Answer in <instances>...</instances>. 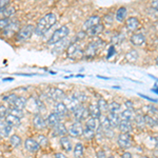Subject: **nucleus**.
<instances>
[{
    "instance_id": "obj_1",
    "label": "nucleus",
    "mask_w": 158,
    "mask_h": 158,
    "mask_svg": "<svg viewBox=\"0 0 158 158\" xmlns=\"http://www.w3.org/2000/svg\"><path fill=\"white\" fill-rule=\"evenodd\" d=\"M56 21H57V16L55 14H53V13L47 14L38 21L37 25L35 27V33L37 35H40V36L45 34L56 23Z\"/></svg>"
},
{
    "instance_id": "obj_2",
    "label": "nucleus",
    "mask_w": 158,
    "mask_h": 158,
    "mask_svg": "<svg viewBox=\"0 0 158 158\" xmlns=\"http://www.w3.org/2000/svg\"><path fill=\"white\" fill-rule=\"evenodd\" d=\"M103 47H104V42L101 39H96L94 41L90 42L85 51V57L86 59L94 58L97 55L98 52H100L103 49Z\"/></svg>"
},
{
    "instance_id": "obj_3",
    "label": "nucleus",
    "mask_w": 158,
    "mask_h": 158,
    "mask_svg": "<svg viewBox=\"0 0 158 158\" xmlns=\"http://www.w3.org/2000/svg\"><path fill=\"white\" fill-rule=\"evenodd\" d=\"M69 34H70V29H69L68 27H61L60 29H58L57 31H55V32L53 33L51 38L48 40V44H50V45L57 44L61 40L67 38Z\"/></svg>"
},
{
    "instance_id": "obj_4",
    "label": "nucleus",
    "mask_w": 158,
    "mask_h": 158,
    "mask_svg": "<svg viewBox=\"0 0 158 158\" xmlns=\"http://www.w3.org/2000/svg\"><path fill=\"white\" fill-rule=\"evenodd\" d=\"M35 32V27L32 24H27L24 27H20L18 33L16 34V40L17 41H25L32 37L33 33Z\"/></svg>"
},
{
    "instance_id": "obj_5",
    "label": "nucleus",
    "mask_w": 158,
    "mask_h": 158,
    "mask_svg": "<svg viewBox=\"0 0 158 158\" xmlns=\"http://www.w3.org/2000/svg\"><path fill=\"white\" fill-rule=\"evenodd\" d=\"M67 55L69 58L74 60H78L85 56V52L80 49V47L77 43H72L71 45H69L68 50H67Z\"/></svg>"
},
{
    "instance_id": "obj_6",
    "label": "nucleus",
    "mask_w": 158,
    "mask_h": 158,
    "mask_svg": "<svg viewBox=\"0 0 158 158\" xmlns=\"http://www.w3.org/2000/svg\"><path fill=\"white\" fill-rule=\"evenodd\" d=\"M47 96L54 101H61L64 99V97L67 95H65L64 92L59 88H50L47 92Z\"/></svg>"
},
{
    "instance_id": "obj_7",
    "label": "nucleus",
    "mask_w": 158,
    "mask_h": 158,
    "mask_svg": "<svg viewBox=\"0 0 158 158\" xmlns=\"http://www.w3.org/2000/svg\"><path fill=\"white\" fill-rule=\"evenodd\" d=\"M63 103L65 104V106H67V109H68V111H70V112H73L75 111L76 109L78 108L79 106H80V101L78 100L77 98L75 97L74 95H68V96H65L64 99H63Z\"/></svg>"
},
{
    "instance_id": "obj_8",
    "label": "nucleus",
    "mask_w": 158,
    "mask_h": 158,
    "mask_svg": "<svg viewBox=\"0 0 158 158\" xmlns=\"http://www.w3.org/2000/svg\"><path fill=\"white\" fill-rule=\"evenodd\" d=\"M117 143L121 149H129L132 146V137L129 133H120L117 138Z\"/></svg>"
},
{
    "instance_id": "obj_9",
    "label": "nucleus",
    "mask_w": 158,
    "mask_h": 158,
    "mask_svg": "<svg viewBox=\"0 0 158 158\" xmlns=\"http://www.w3.org/2000/svg\"><path fill=\"white\" fill-rule=\"evenodd\" d=\"M32 122H33V127H34L35 130H37V131H42V130H44L48 127L45 119L43 118L42 115H40L39 113L34 114Z\"/></svg>"
},
{
    "instance_id": "obj_10",
    "label": "nucleus",
    "mask_w": 158,
    "mask_h": 158,
    "mask_svg": "<svg viewBox=\"0 0 158 158\" xmlns=\"http://www.w3.org/2000/svg\"><path fill=\"white\" fill-rule=\"evenodd\" d=\"M20 30L19 27V22L16 21H11L9 23V25L2 31V35H3L4 37H13L15 34H17L18 33V31Z\"/></svg>"
},
{
    "instance_id": "obj_11",
    "label": "nucleus",
    "mask_w": 158,
    "mask_h": 158,
    "mask_svg": "<svg viewBox=\"0 0 158 158\" xmlns=\"http://www.w3.org/2000/svg\"><path fill=\"white\" fill-rule=\"evenodd\" d=\"M73 115L75 117L76 121H82L90 116V113H89V109H86L85 106H81L80 104V106L73 112Z\"/></svg>"
},
{
    "instance_id": "obj_12",
    "label": "nucleus",
    "mask_w": 158,
    "mask_h": 158,
    "mask_svg": "<svg viewBox=\"0 0 158 158\" xmlns=\"http://www.w3.org/2000/svg\"><path fill=\"white\" fill-rule=\"evenodd\" d=\"M83 129L85 128L82 127L81 122L77 121V122H75V123H73L72 126L69 128L68 133L71 137H80V136H82Z\"/></svg>"
},
{
    "instance_id": "obj_13",
    "label": "nucleus",
    "mask_w": 158,
    "mask_h": 158,
    "mask_svg": "<svg viewBox=\"0 0 158 158\" xmlns=\"http://www.w3.org/2000/svg\"><path fill=\"white\" fill-rule=\"evenodd\" d=\"M24 149L30 153H36L40 149V146L36 139L32 138V137H27L24 140Z\"/></svg>"
},
{
    "instance_id": "obj_14",
    "label": "nucleus",
    "mask_w": 158,
    "mask_h": 158,
    "mask_svg": "<svg viewBox=\"0 0 158 158\" xmlns=\"http://www.w3.org/2000/svg\"><path fill=\"white\" fill-rule=\"evenodd\" d=\"M12 132V127L6 123L4 118H0V137L6 138Z\"/></svg>"
},
{
    "instance_id": "obj_15",
    "label": "nucleus",
    "mask_w": 158,
    "mask_h": 158,
    "mask_svg": "<svg viewBox=\"0 0 158 158\" xmlns=\"http://www.w3.org/2000/svg\"><path fill=\"white\" fill-rule=\"evenodd\" d=\"M53 110H54V113L59 115L60 117H63L69 112L63 101H56L54 106H53Z\"/></svg>"
},
{
    "instance_id": "obj_16",
    "label": "nucleus",
    "mask_w": 158,
    "mask_h": 158,
    "mask_svg": "<svg viewBox=\"0 0 158 158\" xmlns=\"http://www.w3.org/2000/svg\"><path fill=\"white\" fill-rule=\"evenodd\" d=\"M61 118H62V117H60L59 115H57V114L53 112V113L49 114V116H48L47 119H45V121H47V126L54 128L55 126H57L58 123H60L61 122Z\"/></svg>"
},
{
    "instance_id": "obj_17",
    "label": "nucleus",
    "mask_w": 158,
    "mask_h": 158,
    "mask_svg": "<svg viewBox=\"0 0 158 158\" xmlns=\"http://www.w3.org/2000/svg\"><path fill=\"white\" fill-rule=\"evenodd\" d=\"M53 136H57V137H62L65 136V134L68 133V129L65 128V126L63 123H58L57 126H55L52 130Z\"/></svg>"
},
{
    "instance_id": "obj_18",
    "label": "nucleus",
    "mask_w": 158,
    "mask_h": 158,
    "mask_svg": "<svg viewBox=\"0 0 158 158\" xmlns=\"http://www.w3.org/2000/svg\"><path fill=\"white\" fill-rule=\"evenodd\" d=\"M99 23H101V18L99 16H92L90 17L83 24V31H88L89 29H91L94 25H97Z\"/></svg>"
},
{
    "instance_id": "obj_19",
    "label": "nucleus",
    "mask_w": 158,
    "mask_h": 158,
    "mask_svg": "<svg viewBox=\"0 0 158 158\" xmlns=\"http://www.w3.org/2000/svg\"><path fill=\"white\" fill-rule=\"evenodd\" d=\"M4 120H6V123L9 124V126H11L12 128H17V127H19L20 124H21V121H20L19 117H16L10 113L4 117Z\"/></svg>"
},
{
    "instance_id": "obj_20",
    "label": "nucleus",
    "mask_w": 158,
    "mask_h": 158,
    "mask_svg": "<svg viewBox=\"0 0 158 158\" xmlns=\"http://www.w3.org/2000/svg\"><path fill=\"white\" fill-rule=\"evenodd\" d=\"M131 42L133 43V45L141 47V45L146 42V37H144V35L141 34V33H136V34H133L131 36Z\"/></svg>"
},
{
    "instance_id": "obj_21",
    "label": "nucleus",
    "mask_w": 158,
    "mask_h": 158,
    "mask_svg": "<svg viewBox=\"0 0 158 158\" xmlns=\"http://www.w3.org/2000/svg\"><path fill=\"white\" fill-rule=\"evenodd\" d=\"M89 113H90V116L91 117H94V118H100L101 117V110L99 109L98 104L97 103H92L89 106Z\"/></svg>"
},
{
    "instance_id": "obj_22",
    "label": "nucleus",
    "mask_w": 158,
    "mask_h": 158,
    "mask_svg": "<svg viewBox=\"0 0 158 158\" xmlns=\"http://www.w3.org/2000/svg\"><path fill=\"white\" fill-rule=\"evenodd\" d=\"M85 127L96 132L97 130H99V128H100V121H99L98 118H94V117H91V118H89L88 120H86Z\"/></svg>"
},
{
    "instance_id": "obj_23",
    "label": "nucleus",
    "mask_w": 158,
    "mask_h": 158,
    "mask_svg": "<svg viewBox=\"0 0 158 158\" xmlns=\"http://www.w3.org/2000/svg\"><path fill=\"white\" fill-rule=\"evenodd\" d=\"M103 24L102 23H99L97 25H94V27H92L91 29H89L88 31H85L86 34H88V36H97V35L101 34V33L103 32Z\"/></svg>"
},
{
    "instance_id": "obj_24",
    "label": "nucleus",
    "mask_w": 158,
    "mask_h": 158,
    "mask_svg": "<svg viewBox=\"0 0 158 158\" xmlns=\"http://www.w3.org/2000/svg\"><path fill=\"white\" fill-rule=\"evenodd\" d=\"M106 116H108L109 121H110V123H111L112 128H118L119 123H120V121H121L120 116H119L117 113H111V112H110Z\"/></svg>"
},
{
    "instance_id": "obj_25",
    "label": "nucleus",
    "mask_w": 158,
    "mask_h": 158,
    "mask_svg": "<svg viewBox=\"0 0 158 158\" xmlns=\"http://www.w3.org/2000/svg\"><path fill=\"white\" fill-rule=\"evenodd\" d=\"M118 129L121 133H129L130 134V132H132V129H133L132 122L128 121V120H121L118 126Z\"/></svg>"
},
{
    "instance_id": "obj_26",
    "label": "nucleus",
    "mask_w": 158,
    "mask_h": 158,
    "mask_svg": "<svg viewBox=\"0 0 158 158\" xmlns=\"http://www.w3.org/2000/svg\"><path fill=\"white\" fill-rule=\"evenodd\" d=\"M119 116H120V119L121 120H128V121H132L135 119V113L133 110H124V111H122L120 114H119Z\"/></svg>"
},
{
    "instance_id": "obj_27",
    "label": "nucleus",
    "mask_w": 158,
    "mask_h": 158,
    "mask_svg": "<svg viewBox=\"0 0 158 158\" xmlns=\"http://www.w3.org/2000/svg\"><path fill=\"white\" fill-rule=\"evenodd\" d=\"M126 25H127V29H128L129 31L134 32V31H136L137 27H138L139 21H138V19L135 18V17H131V18H129L126 21Z\"/></svg>"
},
{
    "instance_id": "obj_28",
    "label": "nucleus",
    "mask_w": 158,
    "mask_h": 158,
    "mask_svg": "<svg viewBox=\"0 0 158 158\" xmlns=\"http://www.w3.org/2000/svg\"><path fill=\"white\" fill-rule=\"evenodd\" d=\"M60 146L62 147V149L64 150L65 152H70V151H72V149H73L72 142H71L70 138H68L67 136L60 137Z\"/></svg>"
},
{
    "instance_id": "obj_29",
    "label": "nucleus",
    "mask_w": 158,
    "mask_h": 158,
    "mask_svg": "<svg viewBox=\"0 0 158 158\" xmlns=\"http://www.w3.org/2000/svg\"><path fill=\"white\" fill-rule=\"evenodd\" d=\"M99 121H100V128L102 129L104 132H108V131L111 130L112 126H111V123H110V121H109L108 116H102V115H101V117L99 118Z\"/></svg>"
},
{
    "instance_id": "obj_30",
    "label": "nucleus",
    "mask_w": 158,
    "mask_h": 158,
    "mask_svg": "<svg viewBox=\"0 0 158 158\" xmlns=\"http://www.w3.org/2000/svg\"><path fill=\"white\" fill-rule=\"evenodd\" d=\"M127 18V9L124 6L119 7L116 11V20L119 22H123Z\"/></svg>"
},
{
    "instance_id": "obj_31",
    "label": "nucleus",
    "mask_w": 158,
    "mask_h": 158,
    "mask_svg": "<svg viewBox=\"0 0 158 158\" xmlns=\"http://www.w3.org/2000/svg\"><path fill=\"white\" fill-rule=\"evenodd\" d=\"M27 104V98L25 96H18V98L16 99L15 101V104L14 106L15 108H18V109H21L23 110Z\"/></svg>"
},
{
    "instance_id": "obj_32",
    "label": "nucleus",
    "mask_w": 158,
    "mask_h": 158,
    "mask_svg": "<svg viewBox=\"0 0 158 158\" xmlns=\"http://www.w3.org/2000/svg\"><path fill=\"white\" fill-rule=\"evenodd\" d=\"M134 122H135V126H136L139 130L143 129L144 127L147 126V124H146V120H144V116L141 115V114H138V115L135 116Z\"/></svg>"
},
{
    "instance_id": "obj_33",
    "label": "nucleus",
    "mask_w": 158,
    "mask_h": 158,
    "mask_svg": "<svg viewBox=\"0 0 158 158\" xmlns=\"http://www.w3.org/2000/svg\"><path fill=\"white\" fill-rule=\"evenodd\" d=\"M83 152H85L83 144L81 143V142L76 143L75 147H74V156H75L76 158H81L83 156Z\"/></svg>"
},
{
    "instance_id": "obj_34",
    "label": "nucleus",
    "mask_w": 158,
    "mask_h": 158,
    "mask_svg": "<svg viewBox=\"0 0 158 158\" xmlns=\"http://www.w3.org/2000/svg\"><path fill=\"white\" fill-rule=\"evenodd\" d=\"M15 14V9L14 7L7 6L4 10H2V12L0 13V19L1 18H10L11 16Z\"/></svg>"
},
{
    "instance_id": "obj_35",
    "label": "nucleus",
    "mask_w": 158,
    "mask_h": 158,
    "mask_svg": "<svg viewBox=\"0 0 158 158\" xmlns=\"http://www.w3.org/2000/svg\"><path fill=\"white\" fill-rule=\"evenodd\" d=\"M18 98V96L16 95V94L12 93V94H7L3 97V101H6V102L9 104V106H14L15 104V101H16V99Z\"/></svg>"
},
{
    "instance_id": "obj_36",
    "label": "nucleus",
    "mask_w": 158,
    "mask_h": 158,
    "mask_svg": "<svg viewBox=\"0 0 158 158\" xmlns=\"http://www.w3.org/2000/svg\"><path fill=\"white\" fill-rule=\"evenodd\" d=\"M36 140H37L38 143H39L40 148H47L48 144H49V139H48V137L44 136V135H42V134L37 135Z\"/></svg>"
},
{
    "instance_id": "obj_37",
    "label": "nucleus",
    "mask_w": 158,
    "mask_h": 158,
    "mask_svg": "<svg viewBox=\"0 0 158 158\" xmlns=\"http://www.w3.org/2000/svg\"><path fill=\"white\" fill-rule=\"evenodd\" d=\"M21 142H22L21 137L18 136V135L14 134V135H12V136L10 137V143H11L12 147H14V148L19 147L20 144H21Z\"/></svg>"
},
{
    "instance_id": "obj_38",
    "label": "nucleus",
    "mask_w": 158,
    "mask_h": 158,
    "mask_svg": "<svg viewBox=\"0 0 158 158\" xmlns=\"http://www.w3.org/2000/svg\"><path fill=\"white\" fill-rule=\"evenodd\" d=\"M95 134H96V132L95 131H93V130H91V129H89V128H85L83 129V133H82V136L85 137V138L86 140H91V139H93L94 137H95Z\"/></svg>"
},
{
    "instance_id": "obj_39",
    "label": "nucleus",
    "mask_w": 158,
    "mask_h": 158,
    "mask_svg": "<svg viewBox=\"0 0 158 158\" xmlns=\"http://www.w3.org/2000/svg\"><path fill=\"white\" fill-rule=\"evenodd\" d=\"M121 109V104L117 101H112L109 103V112L111 113H117L118 111H120Z\"/></svg>"
},
{
    "instance_id": "obj_40",
    "label": "nucleus",
    "mask_w": 158,
    "mask_h": 158,
    "mask_svg": "<svg viewBox=\"0 0 158 158\" xmlns=\"http://www.w3.org/2000/svg\"><path fill=\"white\" fill-rule=\"evenodd\" d=\"M10 114H12V115H14V116H16V117H19L20 119H21L22 117H24L23 110L18 109V108H15V106H12V108L10 109Z\"/></svg>"
},
{
    "instance_id": "obj_41",
    "label": "nucleus",
    "mask_w": 158,
    "mask_h": 158,
    "mask_svg": "<svg viewBox=\"0 0 158 158\" xmlns=\"http://www.w3.org/2000/svg\"><path fill=\"white\" fill-rule=\"evenodd\" d=\"M98 106H99V109L101 110V112H106V111H109V103L106 102V99H103V98H99L98 99Z\"/></svg>"
},
{
    "instance_id": "obj_42",
    "label": "nucleus",
    "mask_w": 158,
    "mask_h": 158,
    "mask_svg": "<svg viewBox=\"0 0 158 158\" xmlns=\"http://www.w3.org/2000/svg\"><path fill=\"white\" fill-rule=\"evenodd\" d=\"M126 58L127 60L129 61V62H134V61L137 60V58H138V54H137L136 51H130L128 54L126 55Z\"/></svg>"
},
{
    "instance_id": "obj_43",
    "label": "nucleus",
    "mask_w": 158,
    "mask_h": 158,
    "mask_svg": "<svg viewBox=\"0 0 158 158\" xmlns=\"http://www.w3.org/2000/svg\"><path fill=\"white\" fill-rule=\"evenodd\" d=\"M144 120H146V124L149 127H151V128H153V127L156 126L157 122L154 120V118H153L152 116L150 115H144Z\"/></svg>"
},
{
    "instance_id": "obj_44",
    "label": "nucleus",
    "mask_w": 158,
    "mask_h": 158,
    "mask_svg": "<svg viewBox=\"0 0 158 158\" xmlns=\"http://www.w3.org/2000/svg\"><path fill=\"white\" fill-rule=\"evenodd\" d=\"M10 113V109L4 104H0V118H4Z\"/></svg>"
},
{
    "instance_id": "obj_45",
    "label": "nucleus",
    "mask_w": 158,
    "mask_h": 158,
    "mask_svg": "<svg viewBox=\"0 0 158 158\" xmlns=\"http://www.w3.org/2000/svg\"><path fill=\"white\" fill-rule=\"evenodd\" d=\"M123 39H124L123 34L118 33V34H116L115 36H113V38H112V42H113L114 44H118V43H120Z\"/></svg>"
},
{
    "instance_id": "obj_46",
    "label": "nucleus",
    "mask_w": 158,
    "mask_h": 158,
    "mask_svg": "<svg viewBox=\"0 0 158 158\" xmlns=\"http://www.w3.org/2000/svg\"><path fill=\"white\" fill-rule=\"evenodd\" d=\"M73 95L75 96V97L77 98L79 101H80V103H81V102H85V101L86 100L85 94V93H82V92H75V93H74Z\"/></svg>"
},
{
    "instance_id": "obj_47",
    "label": "nucleus",
    "mask_w": 158,
    "mask_h": 158,
    "mask_svg": "<svg viewBox=\"0 0 158 158\" xmlns=\"http://www.w3.org/2000/svg\"><path fill=\"white\" fill-rule=\"evenodd\" d=\"M10 19L9 18H1L0 19V32H2L10 23Z\"/></svg>"
},
{
    "instance_id": "obj_48",
    "label": "nucleus",
    "mask_w": 158,
    "mask_h": 158,
    "mask_svg": "<svg viewBox=\"0 0 158 158\" xmlns=\"http://www.w3.org/2000/svg\"><path fill=\"white\" fill-rule=\"evenodd\" d=\"M86 36H88V34H86L85 31H80L77 34V36H76V40H82V39H85Z\"/></svg>"
},
{
    "instance_id": "obj_49",
    "label": "nucleus",
    "mask_w": 158,
    "mask_h": 158,
    "mask_svg": "<svg viewBox=\"0 0 158 158\" xmlns=\"http://www.w3.org/2000/svg\"><path fill=\"white\" fill-rule=\"evenodd\" d=\"M10 1H11V0H0V10H3V9H6V7H7Z\"/></svg>"
},
{
    "instance_id": "obj_50",
    "label": "nucleus",
    "mask_w": 158,
    "mask_h": 158,
    "mask_svg": "<svg viewBox=\"0 0 158 158\" xmlns=\"http://www.w3.org/2000/svg\"><path fill=\"white\" fill-rule=\"evenodd\" d=\"M150 6L154 10L158 11V0H151V1H150Z\"/></svg>"
},
{
    "instance_id": "obj_51",
    "label": "nucleus",
    "mask_w": 158,
    "mask_h": 158,
    "mask_svg": "<svg viewBox=\"0 0 158 158\" xmlns=\"http://www.w3.org/2000/svg\"><path fill=\"white\" fill-rule=\"evenodd\" d=\"M124 104H126L127 109H129V110H132V109H133V101H131V100H126V101H124Z\"/></svg>"
},
{
    "instance_id": "obj_52",
    "label": "nucleus",
    "mask_w": 158,
    "mask_h": 158,
    "mask_svg": "<svg viewBox=\"0 0 158 158\" xmlns=\"http://www.w3.org/2000/svg\"><path fill=\"white\" fill-rule=\"evenodd\" d=\"M97 158H106V152H104V151H99L97 153Z\"/></svg>"
},
{
    "instance_id": "obj_53",
    "label": "nucleus",
    "mask_w": 158,
    "mask_h": 158,
    "mask_svg": "<svg viewBox=\"0 0 158 158\" xmlns=\"http://www.w3.org/2000/svg\"><path fill=\"white\" fill-rule=\"evenodd\" d=\"M121 158H133V156H132L131 153H129V152H124V153H122Z\"/></svg>"
},
{
    "instance_id": "obj_54",
    "label": "nucleus",
    "mask_w": 158,
    "mask_h": 158,
    "mask_svg": "<svg viewBox=\"0 0 158 158\" xmlns=\"http://www.w3.org/2000/svg\"><path fill=\"white\" fill-rule=\"evenodd\" d=\"M55 158H67V156L64 154H62V153H56Z\"/></svg>"
},
{
    "instance_id": "obj_55",
    "label": "nucleus",
    "mask_w": 158,
    "mask_h": 158,
    "mask_svg": "<svg viewBox=\"0 0 158 158\" xmlns=\"http://www.w3.org/2000/svg\"><path fill=\"white\" fill-rule=\"evenodd\" d=\"M115 52V49H114V45H112L111 48H110V52H109V55H108V58L111 57L112 55H113V53Z\"/></svg>"
},
{
    "instance_id": "obj_56",
    "label": "nucleus",
    "mask_w": 158,
    "mask_h": 158,
    "mask_svg": "<svg viewBox=\"0 0 158 158\" xmlns=\"http://www.w3.org/2000/svg\"><path fill=\"white\" fill-rule=\"evenodd\" d=\"M3 80H4V81H6V80H7V81H13L14 79H13V78H4Z\"/></svg>"
},
{
    "instance_id": "obj_57",
    "label": "nucleus",
    "mask_w": 158,
    "mask_h": 158,
    "mask_svg": "<svg viewBox=\"0 0 158 158\" xmlns=\"http://www.w3.org/2000/svg\"><path fill=\"white\" fill-rule=\"evenodd\" d=\"M108 158H116V157H114V156H109Z\"/></svg>"
},
{
    "instance_id": "obj_58",
    "label": "nucleus",
    "mask_w": 158,
    "mask_h": 158,
    "mask_svg": "<svg viewBox=\"0 0 158 158\" xmlns=\"http://www.w3.org/2000/svg\"><path fill=\"white\" fill-rule=\"evenodd\" d=\"M156 63H157V64H158V57L156 58Z\"/></svg>"
},
{
    "instance_id": "obj_59",
    "label": "nucleus",
    "mask_w": 158,
    "mask_h": 158,
    "mask_svg": "<svg viewBox=\"0 0 158 158\" xmlns=\"http://www.w3.org/2000/svg\"><path fill=\"white\" fill-rule=\"evenodd\" d=\"M142 158H148V157H142Z\"/></svg>"
}]
</instances>
